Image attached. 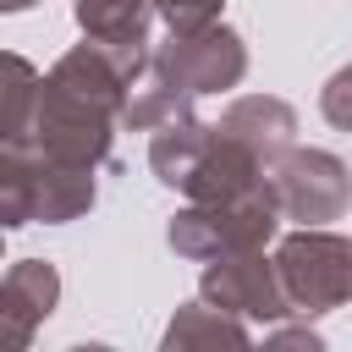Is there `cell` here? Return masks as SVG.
<instances>
[{"label": "cell", "mask_w": 352, "mask_h": 352, "mask_svg": "<svg viewBox=\"0 0 352 352\" xmlns=\"http://www.w3.org/2000/svg\"><path fill=\"white\" fill-rule=\"evenodd\" d=\"M132 82H138V72L121 66L104 44H94V38L77 44L38 82V104H33V132L28 138L50 160L94 170L110 154V138H116V121H121V104H126Z\"/></svg>", "instance_id": "6da1fadb"}, {"label": "cell", "mask_w": 352, "mask_h": 352, "mask_svg": "<svg viewBox=\"0 0 352 352\" xmlns=\"http://www.w3.org/2000/svg\"><path fill=\"white\" fill-rule=\"evenodd\" d=\"M148 160H154V176L165 187L187 192L192 204H226V198H242L270 182V165L253 148H242L236 138H226L220 126H204L192 116L154 126Z\"/></svg>", "instance_id": "7a4b0ae2"}, {"label": "cell", "mask_w": 352, "mask_h": 352, "mask_svg": "<svg viewBox=\"0 0 352 352\" xmlns=\"http://www.w3.org/2000/svg\"><path fill=\"white\" fill-rule=\"evenodd\" d=\"M280 226V204H275V187H253L242 198H226V204H192L170 220V248L187 253V258H226V253H253L275 236Z\"/></svg>", "instance_id": "3957f363"}, {"label": "cell", "mask_w": 352, "mask_h": 352, "mask_svg": "<svg viewBox=\"0 0 352 352\" xmlns=\"http://www.w3.org/2000/svg\"><path fill=\"white\" fill-rule=\"evenodd\" d=\"M275 275L286 292V308L324 314L352 297V242L330 231H292L275 253Z\"/></svg>", "instance_id": "277c9868"}, {"label": "cell", "mask_w": 352, "mask_h": 352, "mask_svg": "<svg viewBox=\"0 0 352 352\" xmlns=\"http://www.w3.org/2000/svg\"><path fill=\"white\" fill-rule=\"evenodd\" d=\"M148 72L160 82H170L176 94L198 99V94H220V88H236L242 72H248V50L231 28H192V33H170V44L148 60Z\"/></svg>", "instance_id": "5b68a950"}, {"label": "cell", "mask_w": 352, "mask_h": 352, "mask_svg": "<svg viewBox=\"0 0 352 352\" xmlns=\"http://www.w3.org/2000/svg\"><path fill=\"white\" fill-rule=\"evenodd\" d=\"M270 187H275V204L286 220H302V226H319V220H336L352 198V176L336 154L324 148H286L275 165H270Z\"/></svg>", "instance_id": "8992f818"}, {"label": "cell", "mask_w": 352, "mask_h": 352, "mask_svg": "<svg viewBox=\"0 0 352 352\" xmlns=\"http://www.w3.org/2000/svg\"><path fill=\"white\" fill-rule=\"evenodd\" d=\"M204 297L226 314H253V319H275L286 314V292H280V275L275 264H264V253H226V258H209L204 270Z\"/></svg>", "instance_id": "52a82bcc"}, {"label": "cell", "mask_w": 352, "mask_h": 352, "mask_svg": "<svg viewBox=\"0 0 352 352\" xmlns=\"http://www.w3.org/2000/svg\"><path fill=\"white\" fill-rule=\"evenodd\" d=\"M77 6V28L82 38L104 44L121 66H132L138 77L148 72V11L154 0H72Z\"/></svg>", "instance_id": "ba28073f"}, {"label": "cell", "mask_w": 352, "mask_h": 352, "mask_svg": "<svg viewBox=\"0 0 352 352\" xmlns=\"http://www.w3.org/2000/svg\"><path fill=\"white\" fill-rule=\"evenodd\" d=\"M55 297H60V280L50 264L38 258L11 264V275L0 280V346H28L33 324L55 308Z\"/></svg>", "instance_id": "9c48e42d"}, {"label": "cell", "mask_w": 352, "mask_h": 352, "mask_svg": "<svg viewBox=\"0 0 352 352\" xmlns=\"http://www.w3.org/2000/svg\"><path fill=\"white\" fill-rule=\"evenodd\" d=\"M226 138H236L242 148H253L264 165H275L286 148H292V132H297V116H292V104H280V99H264V94H253V99H236L220 121H214Z\"/></svg>", "instance_id": "30bf717a"}, {"label": "cell", "mask_w": 352, "mask_h": 352, "mask_svg": "<svg viewBox=\"0 0 352 352\" xmlns=\"http://www.w3.org/2000/svg\"><path fill=\"white\" fill-rule=\"evenodd\" d=\"M44 192V148L33 138H0V231L38 220Z\"/></svg>", "instance_id": "8fae6325"}, {"label": "cell", "mask_w": 352, "mask_h": 352, "mask_svg": "<svg viewBox=\"0 0 352 352\" xmlns=\"http://www.w3.org/2000/svg\"><path fill=\"white\" fill-rule=\"evenodd\" d=\"M33 104H38V72L22 55L0 50V138H28Z\"/></svg>", "instance_id": "7c38bea8"}, {"label": "cell", "mask_w": 352, "mask_h": 352, "mask_svg": "<svg viewBox=\"0 0 352 352\" xmlns=\"http://www.w3.org/2000/svg\"><path fill=\"white\" fill-rule=\"evenodd\" d=\"M198 341H231V346H242L248 341V330L226 314V308H204V302H187L176 319H170V330H165V346H198Z\"/></svg>", "instance_id": "4fadbf2b"}, {"label": "cell", "mask_w": 352, "mask_h": 352, "mask_svg": "<svg viewBox=\"0 0 352 352\" xmlns=\"http://www.w3.org/2000/svg\"><path fill=\"white\" fill-rule=\"evenodd\" d=\"M154 11L170 22V33H192L220 16V0H154Z\"/></svg>", "instance_id": "5bb4252c"}, {"label": "cell", "mask_w": 352, "mask_h": 352, "mask_svg": "<svg viewBox=\"0 0 352 352\" xmlns=\"http://www.w3.org/2000/svg\"><path fill=\"white\" fill-rule=\"evenodd\" d=\"M319 110H324V121H330V126L352 132V66H341V72L324 82V94H319Z\"/></svg>", "instance_id": "9a60e30c"}, {"label": "cell", "mask_w": 352, "mask_h": 352, "mask_svg": "<svg viewBox=\"0 0 352 352\" xmlns=\"http://www.w3.org/2000/svg\"><path fill=\"white\" fill-rule=\"evenodd\" d=\"M28 6H38V0H0V11H28Z\"/></svg>", "instance_id": "2e32d148"}]
</instances>
